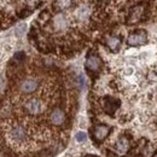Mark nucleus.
I'll list each match as a JSON object with an SVG mask.
<instances>
[{"mask_svg":"<svg viewBox=\"0 0 157 157\" xmlns=\"http://www.w3.org/2000/svg\"><path fill=\"white\" fill-rule=\"evenodd\" d=\"M86 69L90 73H98L101 68V59L97 55H88L86 59Z\"/></svg>","mask_w":157,"mask_h":157,"instance_id":"nucleus-7","label":"nucleus"},{"mask_svg":"<svg viewBox=\"0 0 157 157\" xmlns=\"http://www.w3.org/2000/svg\"><path fill=\"white\" fill-rule=\"evenodd\" d=\"M146 42H147V34L145 30H141V29L133 32L127 39V44L129 46H133V47L145 45Z\"/></svg>","mask_w":157,"mask_h":157,"instance_id":"nucleus-4","label":"nucleus"},{"mask_svg":"<svg viewBox=\"0 0 157 157\" xmlns=\"http://www.w3.org/2000/svg\"><path fill=\"white\" fill-rule=\"evenodd\" d=\"M105 44L111 52H117L121 47V39L117 36H109V38H106Z\"/></svg>","mask_w":157,"mask_h":157,"instance_id":"nucleus-8","label":"nucleus"},{"mask_svg":"<svg viewBox=\"0 0 157 157\" xmlns=\"http://www.w3.org/2000/svg\"><path fill=\"white\" fill-rule=\"evenodd\" d=\"M23 109L27 115L36 117V116H40L41 114H44L46 105H45V101L39 97H29L24 100Z\"/></svg>","mask_w":157,"mask_h":157,"instance_id":"nucleus-1","label":"nucleus"},{"mask_svg":"<svg viewBox=\"0 0 157 157\" xmlns=\"http://www.w3.org/2000/svg\"><path fill=\"white\" fill-rule=\"evenodd\" d=\"M50 123L53 124L55 127H62L67 123V114L63 109L58 106L53 108L52 111L50 113Z\"/></svg>","mask_w":157,"mask_h":157,"instance_id":"nucleus-3","label":"nucleus"},{"mask_svg":"<svg viewBox=\"0 0 157 157\" xmlns=\"http://www.w3.org/2000/svg\"><path fill=\"white\" fill-rule=\"evenodd\" d=\"M144 13H145V7H144V6H141V5L134 6V7L131 10L129 15L127 16L126 22H127L128 24H136V23L141 21Z\"/></svg>","mask_w":157,"mask_h":157,"instance_id":"nucleus-6","label":"nucleus"},{"mask_svg":"<svg viewBox=\"0 0 157 157\" xmlns=\"http://www.w3.org/2000/svg\"><path fill=\"white\" fill-rule=\"evenodd\" d=\"M71 4H73V0H56L55 7L57 10H65V9L70 7Z\"/></svg>","mask_w":157,"mask_h":157,"instance_id":"nucleus-9","label":"nucleus"},{"mask_svg":"<svg viewBox=\"0 0 157 157\" xmlns=\"http://www.w3.org/2000/svg\"><path fill=\"white\" fill-rule=\"evenodd\" d=\"M110 132H111V128L108 124H97L92 129V138L96 143H101L106 139Z\"/></svg>","mask_w":157,"mask_h":157,"instance_id":"nucleus-5","label":"nucleus"},{"mask_svg":"<svg viewBox=\"0 0 157 157\" xmlns=\"http://www.w3.org/2000/svg\"><path fill=\"white\" fill-rule=\"evenodd\" d=\"M4 91V78H1V75H0V93Z\"/></svg>","mask_w":157,"mask_h":157,"instance_id":"nucleus-13","label":"nucleus"},{"mask_svg":"<svg viewBox=\"0 0 157 157\" xmlns=\"http://www.w3.org/2000/svg\"><path fill=\"white\" fill-rule=\"evenodd\" d=\"M40 4V0H25V7L29 10V11H33L35 10Z\"/></svg>","mask_w":157,"mask_h":157,"instance_id":"nucleus-10","label":"nucleus"},{"mask_svg":"<svg viewBox=\"0 0 157 157\" xmlns=\"http://www.w3.org/2000/svg\"><path fill=\"white\" fill-rule=\"evenodd\" d=\"M86 139H87V136L83 132H78V134H76V140L78 141H85Z\"/></svg>","mask_w":157,"mask_h":157,"instance_id":"nucleus-12","label":"nucleus"},{"mask_svg":"<svg viewBox=\"0 0 157 157\" xmlns=\"http://www.w3.org/2000/svg\"><path fill=\"white\" fill-rule=\"evenodd\" d=\"M23 59H24V52H17V53L13 56V60H15L17 64L22 63Z\"/></svg>","mask_w":157,"mask_h":157,"instance_id":"nucleus-11","label":"nucleus"},{"mask_svg":"<svg viewBox=\"0 0 157 157\" xmlns=\"http://www.w3.org/2000/svg\"><path fill=\"white\" fill-rule=\"evenodd\" d=\"M40 87V81L35 78H25L20 82V91L23 94H33Z\"/></svg>","mask_w":157,"mask_h":157,"instance_id":"nucleus-2","label":"nucleus"}]
</instances>
